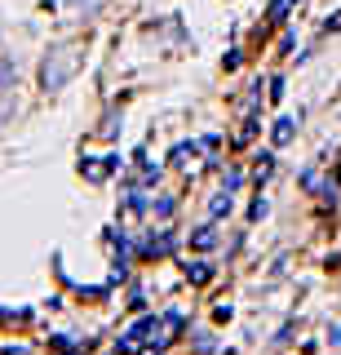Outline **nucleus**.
Instances as JSON below:
<instances>
[{
    "mask_svg": "<svg viewBox=\"0 0 341 355\" xmlns=\"http://www.w3.org/2000/svg\"><path fill=\"white\" fill-rule=\"evenodd\" d=\"M80 62H84L80 44H58V49H49V58L40 62V85H45V89L71 85V76L80 71Z\"/></svg>",
    "mask_w": 341,
    "mask_h": 355,
    "instance_id": "nucleus-1",
    "label": "nucleus"
},
{
    "mask_svg": "<svg viewBox=\"0 0 341 355\" xmlns=\"http://www.w3.org/2000/svg\"><path fill=\"white\" fill-rule=\"evenodd\" d=\"M116 169H120V155H107V160H84L80 164V173L89 178V182H107Z\"/></svg>",
    "mask_w": 341,
    "mask_h": 355,
    "instance_id": "nucleus-2",
    "label": "nucleus"
},
{
    "mask_svg": "<svg viewBox=\"0 0 341 355\" xmlns=\"http://www.w3.org/2000/svg\"><path fill=\"white\" fill-rule=\"evenodd\" d=\"M200 151H204V142H182V147H173V169H182V173L191 169L195 173L200 169V160H195Z\"/></svg>",
    "mask_w": 341,
    "mask_h": 355,
    "instance_id": "nucleus-3",
    "label": "nucleus"
},
{
    "mask_svg": "<svg viewBox=\"0 0 341 355\" xmlns=\"http://www.w3.org/2000/svg\"><path fill=\"white\" fill-rule=\"evenodd\" d=\"M293 133H297V125H293L288 116H284V120H275V142H279V147H284V142H293Z\"/></svg>",
    "mask_w": 341,
    "mask_h": 355,
    "instance_id": "nucleus-4",
    "label": "nucleus"
},
{
    "mask_svg": "<svg viewBox=\"0 0 341 355\" xmlns=\"http://www.w3.org/2000/svg\"><path fill=\"white\" fill-rule=\"evenodd\" d=\"M191 244H195V249H213V244H217V227H204V231H195V236H191Z\"/></svg>",
    "mask_w": 341,
    "mask_h": 355,
    "instance_id": "nucleus-5",
    "label": "nucleus"
},
{
    "mask_svg": "<svg viewBox=\"0 0 341 355\" xmlns=\"http://www.w3.org/2000/svg\"><path fill=\"white\" fill-rule=\"evenodd\" d=\"M186 275H191V280H195V284H204V280H208V275H213V271H208V266H204V262H195V266H191V262H186Z\"/></svg>",
    "mask_w": 341,
    "mask_h": 355,
    "instance_id": "nucleus-6",
    "label": "nucleus"
},
{
    "mask_svg": "<svg viewBox=\"0 0 341 355\" xmlns=\"http://www.w3.org/2000/svg\"><path fill=\"white\" fill-rule=\"evenodd\" d=\"M288 9H293V0H275V5H270V22H284Z\"/></svg>",
    "mask_w": 341,
    "mask_h": 355,
    "instance_id": "nucleus-7",
    "label": "nucleus"
},
{
    "mask_svg": "<svg viewBox=\"0 0 341 355\" xmlns=\"http://www.w3.org/2000/svg\"><path fill=\"white\" fill-rule=\"evenodd\" d=\"M208 209H213V218L230 214V191H226V196H213V205H208Z\"/></svg>",
    "mask_w": 341,
    "mask_h": 355,
    "instance_id": "nucleus-8",
    "label": "nucleus"
},
{
    "mask_svg": "<svg viewBox=\"0 0 341 355\" xmlns=\"http://www.w3.org/2000/svg\"><path fill=\"white\" fill-rule=\"evenodd\" d=\"M270 169H275V160H270V155H261V160H257V182H261V178H270Z\"/></svg>",
    "mask_w": 341,
    "mask_h": 355,
    "instance_id": "nucleus-9",
    "label": "nucleus"
},
{
    "mask_svg": "<svg viewBox=\"0 0 341 355\" xmlns=\"http://www.w3.org/2000/svg\"><path fill=\"white\" fill-rule=\"evenodd\" d=\"M239 182H244V173H239V169H226V191H235Z\"/></svg>",
    "mask_w": 341,
    "mask_h": 355,
    "instance_id": "nucleus-10",
    "label": "nucleus"
}]
</instances>
